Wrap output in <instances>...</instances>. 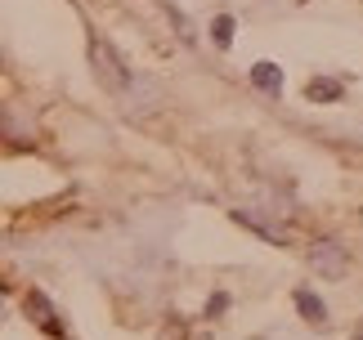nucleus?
Instances as JSON below:
<instances>
[{
    "label": "nucleus",
    "mask_w": 363,
    "mask_h": 340,
    "mask_svg": "<svg viewBox=\"0 0 363 340\" xmlns=\"http://www.w3.org/2000/svg\"><path fill=\"white\" fill-rule=\"evenodd\" d=\"M211 32H216V45H220V50H229V40H233V18H216Z\"/></svg>",
    "instance_id": "obj_7"
},
{
    "label": "nucleus",
    "mask_w": 363,
    "mask_h": 340,
    "mask_svg": "<svg viewBox=\"0 0 363 340\" xmlns=\"http://www.w3.org/2000/svg\"><path fill=\"white\" fill-rule=\"evenodd\" d=\"M27 318H32L36 327H45L50 336H63V327H59V318L50 314V300H45V295H40V291H32V295H27Z\"/></svg>",
    "instance_id": "obj_3"
},
{
    "label": "nucleus",
    "mask_w": 363,
    "mask_h": 340,
    "mask_svg": "<svg viewBox=\"0 0 363 340\" xmlns=\"http://www.w3.org/2000/svg\"><path fill=\"white\" fill-rule=\"evenodd\" d=\"M310 268H318L323 278H341L345 273V246L337 237H318L310 246Z\"/></svg>",
    "instance_id": "obj_2"
},
{
    "label": "nucleus",
    "mask_w": 363,
    "mask_h": 340,
    "mask_svg": "<svg viewBox=\"0 0 363 340\" xmlns=\"http://www.w3.org/2000/svg\"><path fill=\"white\" fill-rule=\"evenodd\" d=\"M278 340H291V336H283V332H278Z\"/></svg>",
    "instance_id": "obj_9"
},
{
    "label": "nucleus",
    "mask_w": 363,
    "mask_h": 340,
    "mask_svg": "<svg viewBox=\"0 0 363 340\" xmlns=\"http://www.w3.org/2000/svg\"><path fill=\"white\" fill-rule=\"evenodd\" d=\"M354 340H363V332H359V336H354Z\"/></svg>",
    "instance_id": "obj_10"
},
{
    "label": "nucleus",
    "mask_w": 363,
    "mask_h": 340,
    "mask_svg": "<svg viewBox=\"0 0 363 340\" xmlns=\"http://www.w3.org/2000/svg\"><path fill=\"white\" fill-rule=\"evenodd\" d=\"M310 94L318 98V103H328V98H337V81H314Z\"/></svg>",
    "instance_id": "obj_8"
},
{
    "label": "nucleus",
    "mask_w": 363,
    "mask_h": 340,
    "mask_svg": "<svg viewBox=\"0 0 363 340\" xmlns=\"http://www.w3.org/2000/svg\"><path fill=\"white\" fill-rule=\"evenodd\" d=\"M251 81H256V85H260V90H269V94H274V90H278V85H283V72H278V67H274V63H260V67H256V72H251Z\"/></svg>",
    "instance_id": "obj_6"
},
{
    "label": "nucleus",
    "mask_w": 363,
    "mask_h": 340,
    "mask_svg": "<svg viewBox=\"0 0 363 340\" xmlns=\"http://www.w3.org/2000/svg\"><path fill=\"white\" fill-rule=\"evenodd\" d=\"M238 224L256 229L264 242H283V224H278V220H264V215H256V210H238Z\"/></svg>",
    "instance_id": "obj_4"
},
{
    "label": "nucleus",
    "mask_w": 363,
    "mask_h": 340,
    "mask_svg": "<svg viewBox=\"0 0 363 340\" xmlns=\"http://www.w3.org/2000/svg\"><path fill=\"white\" fill-rule=\"evenodd\" d=\"M90 63H94V72H99V81L108 85V90H130L135 76H125V67L117 63V54L108 50L104 40H94V45H90Z\"/></svg>",
    "instance_id": "obj_1"
},
{
    "label": "nucleus",
    "mask_w": 363,
    "mask_h": 340,
    "mask_svg": "<svg viewBox=\"0 0 363 340\" xmlns=\"http://www.w3.org/2000/svg\"><path fill=\"white\" fill-rule=\"evenodd\" d=\"M296 305H301V314L310 318L314 327H323V322H328V309H323V300H318L314 291H305V287H301V291H296Z\"/></svg>",
    "instance_id": "obj_5"
}]
</instances>
